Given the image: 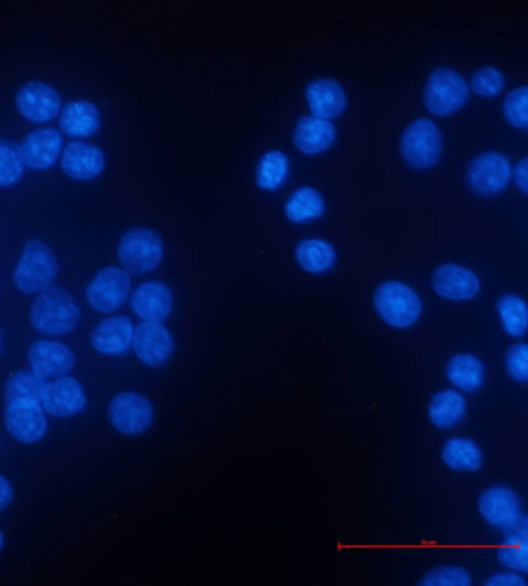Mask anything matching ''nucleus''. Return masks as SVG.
<instances>
[{"label": "nucleus", "instance_id": "f257e3e1", "mask_svg": "<svg viewBox=\"0 0 528 586\" xmlns=\"http://www.w3.org/2000/svg\"><path fill=\"white\" fill-rule=\"evenodd\" d=\"M79 310L71 294L61 289L42 291L34 301L32 324L45 335H64L78 325Z\"/></svg>", "mask_w": 528, "mask_h": 586}, {"label": "nucleus", "instance_id": "f03ea898", "mask_svg": "<svg viewBox=\"0 0 528 586\" xmlns=\"http://www.w3.org/2000/svg\"><path fill=\"white\" fill-rule=\"evenodd\" d=\"M378 316L396 328H408L419 321L422 301L414 290L400 282H386L374 294Z\"/></svg>", "mask_w": 528, "mask_h": 586}, {"label": "nucleus", "instance_id": "7ed1b4c3", "mask_svg": "<svg viewBox=\"0 0 528 586\" xmlns=\"http://www.w3.org/2000/svg\"><path fill=\"white\" fill-rule=\"evenodd\" d=\"M57 274L53 252L40 240L26 241L24 254L14 271V285L26 294L42 293L50 289Z\"/></svg>", "mask_w": 528, "mask_h": 586}, {"label": "nucleus", "instance_id": "20e7f679", "mask_svg": "<svg viewBox=\"0 0 528 586\" xmlns=\"http://www.w3.org/2000/svg\"><path fill=\"white\" fill-rule=\"evenodd\" d=\"M163 240L152 229H130L118 245V259L126 271L132 274H147L155 270L163 259Z\"/></svg>", "mask_w": 528, "mask_h": 586}, {"label": "nucleus", "instance_id": "39448f33", "mask_svg": "<svg viewBox=\"0 0 528 586\" xmlns=\"http://www.w3.org/2000/svg\"><path fill=\"white\" fill-rule=\"evenodd\" d=\"M468 94V84L457 72L438 68L427 80L423 101L431 113L446 117L465 105Z\"/></svg>", "mask_w": 528, "mask_h": 586}, {"label": "nucleus", "instance_id": "423d86ee", "mask_svg": "<svg viewBox=\"0 0 528 586\" xmlns=\"http://www.w3.org/2000/svg\"><path fill=\"white\" fill-rule=\"evenodd\" d=\"M401 155L414 170H430L442 155V135L434 122L422 118L408 126L401 137Z\"/></svg>", "mask_w": 528, "mask_h": 586}, {"label": "nucleus", "instance_id": "0eeeda50", "mask_svg": "<svg viewBox=\"0 0 528 586\" xmlns=\"http://www.w3.org/2000/svg\"><path fill=\"white\" fill-rule=\"evenodd\" d=\"M110 424L126 435H140L154 421V409L147 398L126 392L115 397L109 405Z\"/></svg>", "mask_w": 528, "mask_h": 586}, {"label": "nucleus", "instance_id": "6e6552de", "mask_svg": "<svg viewBox=\"0 0 528 586\" xmlns=\"http://www.w3.org/2000/svg\"><path fill=\"white\" fill-rule=\"evenodd\" d=\"M511 177L510 161L500 153L489 152L477 156L466 171V182L476 194L493 195L507 187Z\"/></svg>", "mask_w": 528, "mask_h": 586}, {"label": "nucleus", "instance_id": "1a4fd4ad", "mask_svg": "<svg viewBox=\"0 0 528 586\" xmlns=\"http://www.w3.org/2000/svg\"><path fill=\"white\" fill-rule=\"evenodd\" d=\"M130 278L125 270L109 267L99 271L87 286V299L97 312L110 313L125 304L130 291Z\"/></svg>", "mask_w": 528, "mask_h": 586}, {"label": "nucleus", "instance_id": "9d476101", "mask_svg": "<svg viewBox=\"0 0 528 586\" xmlns=\"http://www.w3.org/2000/svg\"><path fill=\"white\" fill-rule=\"evenodd\" d=\"M6 426L18 442L32 444L40 442L45 435L47 421L40 402L22 398L10 402L6 413Z\"/></svg>", "mask_w": 528, "mask_h": 586}, {"label": "nucleus", "instance_id": "9b49d317", "mask_svg": "<svg viewBox=\"0 0 528 586\" xmlns=\"http://www.w3.org/2000/svg\"><path fill=\"white\" fill-rule=\"evenodd\" d=\"M477 507H479L481 516L492 527L503 531L518 523L524 517L519 497L505 486H495V488L485 490Z\"/></svg>", "mask_w": 528, "mask_h": 586}, {"label": "nucleus", "instance_id": "f8f14e48", "mask_svg": "<svg viewBox=\"0 0 528 586\" xmlns=\"http://www.w3.org/2000/svg\"><path fill=\"white\" fill-rule=\"evenodd\" d=\"M132 346L137 356L149 367H159L172 354L170 332L160 322H143L133 329Z\"/></svg>", "mask_w": 528, "mask_h": 586}, {"label": "nucleus", "instance_id": "ddd939ff", "mask_svg": "<svg viewBox=\"0 0 528 586\" xmlns=\"http://www.w3.org/2000/svg\"><path fill=\"white\" fill-rule=\"evenodd\" d=\"M431 283L439 296L450 301H468L481 291L479 278L468 268L453 263L439 267L432 274Z\"/></svg>", "mask_w": 528, "mask_h": 586}, {"label": "nucleus", "instance_id": "4468645a", "mask_svg": "<svg viewBox=\"0 0 528 586\" xmlns=\"http://www.w3.org/2000/svg\"><path fill=\"white\" fill-rule=\"evenodd\" d=\"M17 106L26 120L45 122L55 118L60 112L61 98L47 84L33 80L19 89Z\"/></svg>", "mask_w": 528, "mask_h": 586}, {"label": "nucleus", "instance_id": "2eb2a0df", "mask_svg": "<svg viewBox=\"0 0 528 586\" xmlns=\"http://www.w3.org/2000/svg\"><path fill=\"white\" fill-rule=\"evenodd\" d=\"M130 304L141 319L160 322L170 316L174 301L166 283L148 282L133 291Z\"/></svg>", "mask_w": 528, "mask_h": 586}, {"label": "nucleus", "instance_id": "dca6fc26", "mask_svg": "<svg viewBox=\"0 0 528 586\" xmlns=\"http://www.w3.org/2000/svg\"><path fill=\"white\" fill-rule=\"evenodd\" d=\"M22 161L32 170H49L61 151V133L55 129L34 130L21 144Z\"/></svg>", "mask_w": 528, "mask_h": 586}, {"label": "nucleus", "instance_id": "f3484780", "mask_svg": "<svg viewBox=\"0 0 528 586\" xmlns=\"http://www.w3.org/2000/svg\"><path fill=\"white\" fill-rule=\"evenodd\" d=\"M29 362L40 378L61 377L74 367V355L63 344L40 340L29 348Z\"/></svg>", "mask_w": 528, "mask_h": 586}, {"label": "nucleus", "instance_id": "a211bd4d", "mask_svg": "<svg viewBox=\"0 0 528 586\" xmlns=\"http://www.w3.org/2000/svg\"><path fill=\"white\" fill-rule=\"evenodd\" d=\"M42 402L50 415L64 417L82 412L86 405V397L78 381L74 378H63L52 384H45Z\"/></svg>", "mask_w": 528, "mask_h": 586}, {"label": "nucleus", "instance_id": "6ab92c4d", "mask_svg": "<svg viewBox=\"0 0 528 586\" xmlns=\"http://www.w3.org/2000/svg\"><path fill=\"white\" fill-rule=\"evenodd\" d=\"M305 98L313 115L321 120L340 117L346 109V91L334 79L312 80L305 89Z\"/></svg>", "mask_w": 528, "mask_h": 586}, {"label": "nucleus", "instance_id": "aec40b11", "mask_svg": "<svg viewBox=\"0 0 528 586\" xmlns=\"http://www.w3.org/2000/svg\"><path fill=\"white\" fill-rule=\"evenodd\" d=\"M61 166L68 177L87 182L105 170V155L95 145L72 143L65 148Z\"/></svg>", "mask_w": 528, "mask_h": 586}, {"label": "nucleus", "instance_id": "412c9836", "mask_svg": "<svg viewBox=\"0 0 528 586\" xmlns=\"http://www.w3.org/2000/svg\"><path fill=\"white\" fill-rule=\"evenodd\" d=\"M132 322L128 317H112L95 328L90 343L98 354L121 355L132 346Z\"/></svg>", "mask_w": 528, "mask_h": 586}, {"label": "nucleus", "instance_id": "4be33fe9", "mask_svg": "<svg viewBox=\"0 0 528 586\" xmlns=\"http://www.w3.org/2000/svg\"><path fill=\"white\" fill-rule=\"evenodd\" d=\"M293 141L294 145L308 155L327 151L335 141L334 124L316 117L301 118L294 128Z\"/></svg>", "mask_w": 528, "mask_h": 586}, {"label": "nucleus", "instance_id": "5701e85b", "mask_svg": "<svg viewBox=\"0 0 528 586\" xmlns=\"http://www.w3.org/2000/svg\"><path fill=\"white\" fill-rule=\"evenodd\" d=\"M528 524L524 516L518 523L505 530L503 547L497 551V557L507 568L527 573L528 571Z\"/></svg>", "mask_w": 528, "mask_h": 586}, {"label": "nucleus", "instance_id": "b1692460", "mask_svg": "<svg viewBox=\"0 0 528 586\" xmlns=\"http://www.w3.org/2000/svg\"><path fill=\"white\" fill-rule=\"evenodd\" d=\"M448 379L451 384L466 393L477 392L485 382L484 363L473 355H457L448 362Z\"/></svg>", "mask_w": 528, "mask_h": 586}, {"label": "nucleus", "instance_id": "393cba45", "mask_svg": "<svg viewBox=\"0 0 528 586\" xmlns=\"http://www.w3.org/2000/svg\"><path fill=\"white\" fill-rule=\"evenodd\" d=\"M99 128V112L89 101H75L64 107L61 129L71 137H89Z\"/></svg>", "mask_w": 528, "mask_h": 586}, {"label": "nucleus", "instance_id": "a878e982", "mask_svg": "<svg viewBox=\"0 0 528 586\" xmlns=\"http://www.w3.org/2000/svg\"><path fill=\"white\" fill-rule=\"evenodd\" d=\"M466 413V401L454 390H443L435 393L428 408L431 423L440 428L455 426Z\"/></svg>", "mask_w": 528, "mask_h": 586}, {"label": "nucleus", "instance_id": "bb28decb", "mask_svg": "<svg viewBox=\"0 0 528 586\" xmlns=\"http://www.w3.org/2000/svg\"><path fill=\"white\" fill-rule=\"evenodd\" d=\"M294 258L302 270L312 274H321L334 267L336 256L331 243L312 239L298 245Z\"/></svg>", "mask_w": 528, "mask_h": 586}, {"label": "nucleus", "instance_id": "cd10ccee", "mask_svg": "<svg viewBox=\"0 0 528 586\" xmlns=\"http://www.w3.org/2000/svg\"><path fill=\"white\" fill-rule=\"evenodd\" d=\"M443 463L453 470L476 473L482 467V451L473 440L453 438L442 449Z\"/></svg>", "mask_w": 528, "mask_h": 586}, {"label": "nucleus", "instance_id": "c85d7f7f", "mask_svg": "<svg viewBox=\"0 0 528 586\" xmlns=\"http://www.w3.org/2000/svg\"><path fill=\"white\" fill-rule=\"evenodd\" d=\"M324 213V200L313 187H301L285 205V216L294 224L313 220Z\"/></svg>", "mask_w": 528, "mask_h": 586}, {"label": "nucleus", "instance_id": "c756f323", "mask_svg": "<svg viewBox=\"0 0 528 586\" xmlns=\"http://www.w3.org/2000/svg\"><path fill=\"white\" fill-rule=\"evenodd\" d=\"M497 312L505 332L515 338L526 335L527 305L522 297L516 294H505L497 301Z\"/></svg>", "mask_w": 528, "mask_h": 586}, {"label": "nucleus", "instance_id": "7c9ffc66", "mask_svg": "<svg viewBox=\"0 0 528 586\" xmlns=\"http://www.w3.org/2000/svg\"><path fill=\"white\" fill-rule=\"evenodd\" d=\"M287 172H289V160L284 153L273 151L266 153L260 160L256 180L262 189L273 191L284 183Z\"/></svg>", "mask_w": 528, "mask_h": 586}, {"label": "nucleus", "instance_id": "2f4dec72", "mask_svg": "<svg viewBox=\"0 0 528 586\" xmlns=\"http://www.w3.org/2000/svg\"><path fill=\"white\" fill-rule=\"evenodd\" d=\"M44 389V378L34 373H26V371H19V373L11 375L9 382H7L6 401L10 404V402L25 398V400L40 402Z\"/></svg>", "mask_w": 528, "mask_h": 586}, {"label": "nucleus", "instance_id": "473e14b6", "mask_svg": "<svg viewBox=\"0 0 528 586\" xmlns=\"http://www.w3.org/2000/svg\"><path fill=\"white\" fill-rule=\"evenodd\" d=\"M24 171L21 149L7 140H0V186H11L21 178Z\"/></svg>", "mask_w": 528, "mask_h": 586}, {"label": "nucleus", "instance_id": "72a5a7b5", "mask_svg": "<svg viewBox=\"0 0 528 586\" xmlns=\"http://www.w3.org/2000/svg\"><path fill=\"white\" fill-rule=\"evenodd\" d=\"M420 585L423 586H470L472 577L468 571L461 566H439V568L424 574Z\"/></svg>", "mask_w": 528, "mask_h": 586}, {"label": "nucleus", "instance_id": "f704fd0d", "mask_svg": "<svg viewBox=\"0 0 528 586\" xmlns=\"http://www.w3.org/2000/svg\"><path fill=\"white\" fill-rule=\"evenodd\" d=\"M470 84L479 97L492 98L504 90L505 76L495 67H482L474 72Z\"/></svg>", "mask_w": 528, "mask_h": 586}, {"label": "nucleus", "instance_id": "c9c22d12", "mask_svg": "<svg viewBox=\"0 0 528 586\" xmlns=\"http://www.w3.org/2000/svg\"><path fill=\"white\" fill-rule=\"evenodd\" d=\"M527 97L528 89L526 86L518 87L510 91L505 98L503 109L505 118L511 126L519 129L527 128Z\"/></svg>", "mask_w": 528, "mask_h": 586}, {"label": "nucleus", "instance_id": "e433bc0d", "mask_svg": "<svg viewBox=\"0 0 528 586\" xmlns=\"http://www.w3.org/2000/svg\"><path fill=\"white\" fill-rule=\"evenodd\" d=\"M528 347L526 344H518V346H513L508 350L507 358H505V363H507L508 373L515 379V381L520 382V384H526L528 379Z\"/></svg>", "mask_w": 528, "mask_h": 586}, {"label": "nucleus", "instance_id": "4c0bfd02", "mask_svg": "<svg viewBox=\"0 0 528 586\" xmlns=\"http://www.w3.org/2000/svg\"><path fill=\"white\" fill-rule=\"evenodd\" d=\"M485 585L488 586H526L527 582L516 573H500L489 577Z\"/></svg>", "mask_w": 528, "mask_h": 586}, {"label": "nucleus", "instance_id": "58836bf2", "mask_svg": "<svg viewBox=\"0 0 528 586\" xmlns=\"http://www.w3.org/2000/svg\"><path fill=\"white\" fill-rule=\"evenodd\" d=\"M527 170H528V161L526 156H524V159L520 160L519 163L516 164V167H515V182H516V185H518L520 193H522L524 195H526L528 191Z\"/></svg>", "mask_w": 528, "mask_h": 586}, {"label": "nucleus", "instance_id": "ea45409f", "mask_svg": "<svg viewBox=\"0 0 528 586\" xmlns=\"http://www.w3.org/2000/svg\"><path fill=\"white\" fill-rule=\"evenodd\" d=\"M11 497H13V490H11L10 482L0 475V509L10 503Z\"/></svg>", "mask_w": 528, "mask_h": 586}, {"label": "nucleus", "instance_id": "a19ab883", "mask_svg": "<svg viewBox=\"0 0 528 586\" xmlns=\"http://www.w3.org/2000/svg\"><path fill=\"white\" fill-rule=\"evenodd\" d=\"M3 546V535L2 532H0V550H2Z\"/></svg>", "mask_w": 528, "mask_h": 586}]
</instances>
